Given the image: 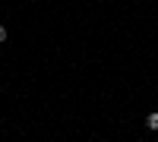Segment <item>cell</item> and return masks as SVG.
Wrapping results in <instances>:
<instances>
[{"mask_svg": "<svg viewBox=\"0 0 158 142\" xmlns=\"http://www.w3.org/2000/svg\"><path fill=\"white\" fill-rule=\"evenodd\" d=\"M6 35H10V32H6V25H3V22H0V44H3V41H6Z\"/></svg>", "mask_w": 158, "mask_h": 142, "instance_id": "cell-2", "label": "cell"}, {"mask_svg": "<svg viewBox=\"0 0 158 142\" xmlns=\"http://www.w3.org/2000/svg\"><path fill=\"white\" fill-rule=\"evenodd\" d=\"M146 126H149V130H158V114H149V117H146Z\"/></svg>", "mask_w": 158, "mask_h": 142, "instance_id": "cell-1", "label": "cell"}]
</instances>
